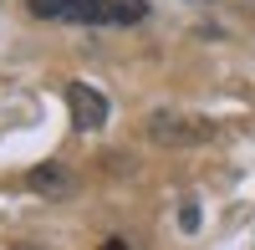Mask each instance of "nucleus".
I'll use <instances>...</instances> for the list:
<instances>
[{
  "instance_id": "nucleus-1",
  "label": "nucleus",
  "mask_w": 255,
  "mask_h": 250,
  "mask_svg": "<svg viewBox=\"0 0 255 250\" xmlns=\"http://www.w3.org/2000/svg\"><path fill=\"white\" fill-rule=\"evenodd\" d=\"M36 20H67V26H138L148 0H26Z\"/></svg>"
},
{
  "instance_id": "nucleus-2",
  "label": "nucleus",
  "mask_w": 255,
  "mask_h": 250,
  "mask_svg": "<svg viewBox=\"0 0 255 250\" xmlns=\"http://www.w3.org/2000/svg\"><path fill=\"white\" fill-rule=\"evenodd\" d=\"M143 128H148V138H153L158 148H194V143H209V138H215V128H209L204 118L174 113V108H158Z\"/></svg>"
},
{
  "instance_id": "nucleus-3",
  "label": "nucleus",
  "mask_w": 255,
  "mask_h": 250,
  "mask_svg": "<svg viewBox=\"0 0 255 250\" xmlns=\"http://www.w3.org/2000/svg\"><path fill=\"white\" fill-rule=\"evenodd\" d=\"M67 113H72V128L77 133H97L102 123H108V97L87 82H72L67 87Z\"/></svg>"
},
{
  "instance_id": "nucleus-4",
  "label": "nucleus",
  "mask_w": 255,
  "mask_h": 250,
  "mask_svg": "<svg viewBox=\"0 0 255 250\" xmlns=\"http://www.w3.org/2000/svg\"><path fill=\"white\" fill-rule=\"evenodd\" d=\"M26 184L41 199H72L77 194V174L67 169V163H36V169L26 174Z\"/></svg>"
}]
</instances>
